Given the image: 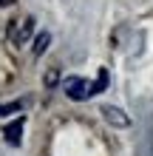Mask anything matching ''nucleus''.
<instances>
[{"label": "nucleus", "instance_id": "obj_1", "mask_svg": "<svg viewBox=\"0 0 153 156\" xmlns=\"http://www.w3.org/2000/svg\"><path fill=\"white\" fill-rule=\"evenodd\" d=\"M62 88H65V94L71 99H88V97H94V94H99V91L108 88V68H99V77H96L94 82H88L82 77H65L62 80Z\"/></svg>", "mask_w": 153, "mask_h": 156}, {"label": "nucleus", "instance_id": "obj_2", "mask_svg": "<svg viewBox=\"0 0 153 156\" xmlns=\"http://www.w3.org/2000/svg\"><path fill=\"white\" fill-rule=\"evenodd\" d=\"M34 31V17H17V20H12V26H9V40H12L14 45H23L26 40L31 37Z\"/></svg>", "mask_w": 153, "mask_h": 156}, {"label": "nucleus", "instance_id": "obj_3", "mask_svg": "<svg viewBox=\"0 0 153 156\" xmlns=\"http://www.w3.org/2000/svg\"><path fill=\"white\" fill-rule=\"evenodd\" d=\"M102 114H105L108 122L116 125V128H128V125H130V116H125L119 108H113V105H105V108H102Z\"/></svg>", "mask_w": 153, "mask_h": 156}, {"label": "nucleus", "instance_id": "obj_4", "mask_svg": "<svg viewBox=\"0 0 153 156\" xmlns=\"http://www.w3.org/2000/svg\"><path fill=\"white\" fill-rule=\"evenodd\" d=\"M3 136H6V142L9 145H20V139H23V116L20 119H14L12 125H6V131H3Z\"/></svg>", "mask_w": 153, "mask_h": 156}, {"label": "nucleus", "instance_id": "obj_5", "mask_svg": "<svg viewBox=\"0 0 153 156\" xmlns=\"http://www.w3.org/2000/svg\"><path fill=\"white\" fill-rule=\"evenodd\" d=\"M48 43H51V34H48V31L37 34V40H34V54H37V57H40V54H43V51L48 48Z\"/></svg>", "mask_w": 153, "mask_h": 156}, {"label": "nucleus", "instance_id": "obj_6", "mask_svg": "<svg viewBox=\"0 0 153 156\" xmlns=\"http://www.w3.org/2000/svg\"><path fill=\"white\" fill-rule=\"evenodd\" d=\"M17 111H23V102H9V105H0V116H6V114H17Z\"/></svg>", "mask_w": 153, "mask_h": 156}, {"label": "nucleus", "instance_id": "obj_7", "mask_svg": "<svg viewBox=\"0 0 153 156\" xmlns=\"http://www.w3.org/2000/svg\"><path fill=\"white\" fill-rule=\"evenodd\" d=\"M46 82H48V85H54V82H57V71H48V80H46Z\"/></svg>", "mask_w": 153, "mask_h": 156}, {"label": "nucleus", "instance_id": "obj_8", "mask_svg": "<svg viewBox=\"0 0 153 156\" xmlns=\"http://www.w3.org/2000/svg\"><path fill=\"white\" fill-rule=\"evenodd\" d=\"M14 3V0H0V6H12Z\"/></svg>", "mask_w": 153, "mask_h": 156}]
</instances>
